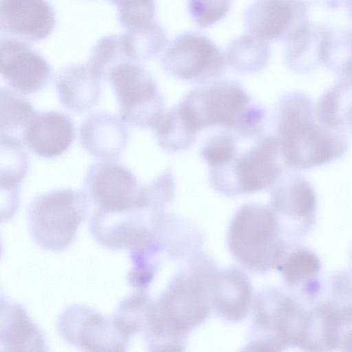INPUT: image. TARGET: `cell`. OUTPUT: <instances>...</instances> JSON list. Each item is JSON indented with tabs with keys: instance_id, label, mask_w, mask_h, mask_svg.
<instances>
[{
	"instance_id": "obj_14",
	"label": "cell",
	"mask_w": 352,
	"mask_h": 352,
	"mask_svg": "<svg viewBox=\"0 0 352 352\" xmlns=\"http://www.w3.org/2000/svg\"><path fill=\"white\" fill-rule=\"evenodd\" d=\"M124 122L120 116L109 112L91 114L80 126L81 146L89 155L101 161L118 160L129 138Z\"/></svg>"
},
{
	"instance_id": "obj_27",
	"label": "cell",
	"mask_w": 352,
	"mask_h": 352,
	"mask_svg": "<svg viewBox=\"0 0 352 352\" xmlns=\"http://www.w3.org/2000/svg\"><path fill=\"white\" fill-rule=\"evenodd\" d=\"M236 135L223 132L212 136L201 149V157L210 168L220 167L230 162L238 151Z\"/></svg>"
},
{
	"instance_id": "obj_10",
	"label": "cell",
	"mask_w": 352,
	"mask_h": 352,
	"mask_svg": "<svg viewBox=\"0 0 352 352\" xmlns=\"http://www.w3.org/2000/svg\"><path fill=\"white\" fill-rule=\"evenodd\" d=\"M162 65L168 76L197 83L219 78L226 65L217 46L206 36L192 32L175 38L164 54Z\"/></svg>"
},
{
	"instance_id": "obj_16",
	"label": "cell",
	"mask_w": 352,
	"mask_h": 352,
	"mask_svg": "<svg viewBox=\"0 0 352 352\" xmlns=\"http://www.w3.org/2000/svg\"><path fill=\"white\" fill-rule=\"evenodd\" d=\"M210 303L221 318L236 322L248 315L252 291L248 277L236 268L216 271L210 283Z\"/></svg>"
},
{
	"instance_id": "obj_15",
	"label": "cell",
	"mask_w": 352,
	"mask_h": 352,
	"mask_svg": "<svg viewBox=\"0 0 352 352\" xmlns=\"http://www.w3.org/2000/svg\"><path fill=\"white\" fill-rule=\"evenodd\" d=\"M1 72L10 89L24 96L42 90L51 76L44 58L19 47L2 49Z\"/></svg>"
},
{
	"instance_id": "obj_6",
	"label": "cell",
	"mask_w": 352,
	"mask_h": 352,
	"mask_svg": "<svg viewBox=\"0 0 352 352\" xmlns=\"http://www.w3.org/2000/svg\"><path fill=\"white\" fill-rule=\"evenodd\" d=\"M223 166L210 168L213 188L227 196L256 192L273 185L282 175L278 140L263 135Z\"/></svg>"
},
{
	"instance_id": "obj_17",
	"label": "cell",
	"mask_w": 352,
	"mask_h": 352,
	"mask_svg": "<svg viewBox=\"0 0 352 352\" xmlns=\"http://www.w3.org/2000/svg\"><path fill=\"white\" fill-rule=\"evenodd\" d=\"M44 335L27 309L8 297L1 298V351H43Z\"/></svg>"
},
{
	"instance_id": "obj_25",
	"label": "cell",
	"mask_w": 352,
	"mask_h": 352,
	"mask_svg": "<svg viewBox=\"0 0 352 352\" xmlns=\"http://www.w3.org/2000/svg\"><path fill=\"white\" fill-rule=\"evenodd\" d=\"M1 135L16 138L37 113L32 104L11 89L1 88Z\"/></svg>"
},
{
	"instance_id": "obj_26",
	"label": "cell",
	"mask_w": 352,
	"mask_h": 352,
	"mask_svg": "<svg viewBox=\"0 0 352 352\" xmlns=\"http://www.w3.org/2000/svg\"><path fill=\"white\" fill-rule=\"evenodd\" d=\"M151 300L147 290L135 289L120 302L113 317L120 330L130 338L142 334Z\"/></svg>"
},
{
	"instance_id": "obj_18",
	"label": "cell",
	"mask_w": 352,
	"mask_h": 352,
	"mask_svg": "<svg viewBox=\"0 0 352 352\" xmlns=\"http://www.w3.org/2000/svg\"><path fill=\"white\" fill-rule=\"evenodd\" d=\"M292 0H256L245 11L248 32L269 41L287 38L294 17Z\"/></svg>"
},
{
	"instance_id": "obj_22",
	"label": "cell",
	"mask_w": 352,
	"mask_h": 352,
	"mask_svg": "<svg viewBox=\"0 0 352 352\" xmlns=\"http://www.w3.org/2000/svg\"><path fill=\"white\" fill-rule=\"evenodd\" d=\"M153 129L160 146L173 153L187 150L199 132L178 104L164 113Z\"/></svg>"
},
{
	"instance_id": "obj_24",
	"label": "cell",
	"mask_w": 352,
	"mask_h": 352,
	"mask_svg": "<svg viewBox=\"0 0 352 352\" xmlns=\"http://www.w3.org/2000/svg\"><path fill=\"white\" fill-rule=\"evenodd\" d=\"M276 268L288 287L299 288L318 277L321 263L313 251L297 247L289 251L287 248Z\"/></svg>"
},
{
	"instance_id": "obj_23",
	"label": "cell",
	"mask_w": 352,
	"mask_h": 352,
	"mask_svg": "<svg viewBox=\"0 0 352 352\" xmlns=\"http://www.w3.org/2000/svg\"><path fill=\"white\" fill-rule=\"evenodd\" d=\"M267 42L248 32L239 36L223 52L226 65L243 74L260 71L270 56Z\"/></svg>"
},
{
	"instance_id": "obj_7",
	"label": "cell",
	"mask_w": 352,
	"mask_h": 352,
	"mask_svg": "<svg viewBox=\"0 0 352 352\" xmlns=\"http://www.w3.org/2000/svg\"><path fill=\"white\" fill-rule=\"evenodd\" d=\"M178 104L198 131L221 126L234 134L244 127L253 105L244 89L232 81L198 87Z\"/></svg>"
},
{
	"instance_id": "obj_19",
	"label": "cell",
	"mask_w": 352,
	"mask_h": 352,
	"mask_svg": "<svg viewBox=\"0 0 352 352\" xmlns=\"http://www.w3.org/2000/svg\"><path fill=\"white\" fill-rule=\"evenodd\" d=\"M29 164L21 140L1 135V204H5L6 217H12L17 210L20 186L28 173Z\"/></svg>"
},
{
	"instance_id": "obj_3",
	"label": "cell",
	"mask_w": 352,
	"mask_h": 352,
	"mask_svg": "<svg viewBox=\"0 0 352 352\" xmlns=\"http://www.w3.org/2000/svg\"><path fill=\"white\" fill-rule=\"evenodd\" d=\"M278 214L270 207L241 206L230 222L228 245L234 258L248 270L264 273L277 267L287 248Z\"/></svg>"
},
{
	"instance_id": "obj_13",
	"label": "cell",
	"mask_w": 352,
	"mask_h": 352,
	"mask_svg": "<svg viewBox=\"0 0 352 352\" xmlns=\"http://www.w3.org/2000/svg\"><path fill=\"white\" fill-rule=\"evenodd\" d=\"M21 138L38 157L54 158L71 146L75 138V127L71 118L61 112H37L25 126Z\"/></svg>"
},
{
	"instance_id": "obj_20",
	"label": "cell",
	"mask_w": 352,
	"mask_h": 352,
	"mask_svg": "<svg viewBox=\"0 0 352 352\" xmlns=\"http://www.w3.org/2000/svg\"><path fill=\"white\" fill-rule=\"evenodd\" d=\"M60 102L68 110L83 113L94 107L102 95L100 77L85 67H72L60 72L55 80Z\"/></svg>"
},
{
	"instance_id": "obj_4",
	"label": "cell",
	"mask_w": 352,
	"mask_h": 352,
	"mask_svg": "<svg viewBox=\"0 0 352 352\" xmlns=\"http://www.w3.org/2000/svg\"><path fill=\"white\" fill-rule=\"evenodd\" d=\"M253 308L249 350L282 351L289 346L303 349L307 313L300 296L278 288H266L257 294Z\"/></svg>"
},
{
	"instance_id": "obj_12",
	"label": "cell",
	"mask_w": 352,
	"mask_h": 352,
	"mask_svg": "<svg viewBox=\"0 0 352 352\" xmlns=\"http://www.w3.org/2000/svg\"><path fill=\"white\" fill-rule=\"evenodd\" d=\"M270 208L292 221L296 234L302 236L311 227L316 214V197L309 182L299 174H289L273 185Z\"/></svg>"
},
{
	"instance_id": "obj_31",
	"label": "cell",
	"mask_w": 352,
	"mask_h": 352,
	"mask_svg": "<svg viewBox=\"0 0 352 352\" xmlns=\"http://www.w3.org/2000/svg\"><path fill=\"white\" fill-rule=\"evenodd\" d=\"M351 263H352V252H351Z\"/></svg>"
},
{
	"instance_id": "obj_2",
	"label": "cell",
	"mask_w": 352,
	"mask_h": 352,
	"mask_svg": "<svg viewBox=\"0 0 352 352\" xmlns=\"http://www.w3.org/2000/svg\"><path fill=\"white\" fill-rule=\"evenodd\" d=\"M276 138L281 159L290 168L304 170L342 157L348 140L342 130L324 124L313 100L301 91H291L276 109Z\"/></svg>"
},
{
	"instance_id": "obj_8",
	"label": "cell",
	"mask_w": 352,
	"mask_h": 352,
	"mask_svg": "<svg viewBox=\"0 0 352 352\" xmlns=\"http://www.w3.org/2000/svg\"><path fill=\"white\" fill-rule=\"evenodd\" d=\"M109 76L120 118L137 127L153 129L164 113V102L148 72L125 63L115 66Z\"/></svg>"
},
{
	"instance_id": "obj_28",
	"label": "cell",
	"mask_w": 352,
	"mask_h": 352,
	"mask_svg": "<svg viewBox=\"0 0 352 352\" xmlns=\"http://www.w3.org/2000/svg\"><path fill=\"white\" fill-rule=\"evenodd\" d=\"M146 210L158 212L170 203L175 192V183L172 173L165 170L150 184L144 186Z\"/></svg>"
},
{
	"instance_id": "obj_5",
	"label": "cell",
	"mask_w": 352,
	"mask_h": 352,
	"mask_svg": "<svg viewBox=\"0 0 352 352\" xmlns=\"http://www.w3.org/2000/svg\"><path fill=\"white\" fill-rule=\"evenodd\" d=\"M91 207L84 190L58 189L36 197L28 210L32 240L47 251L65 250L76 239Z\"/></svg>"
},
{
	"instance_id": "obj_30",
	"label": "cell",
	"mask_w": 352,
	"mask_h": 352,
	"mask_svg": "<svg viewBox=\"0 0 352 352\" xmlns=\"http://www.w3.org/2000/svg\"><path fill=\"white\" fill-rule=\"evenodd\" d=\"M348 127L351 129V132H352V118H351V120L349 122V124L348 126Z\"/></svg>"
},
{
	"instance_id": "obj_9",
	"label": "cell",
	"mask_w": 352,
	"mask_h": 352,
	"mask_svg": "<svg viewBox=\"0 0 352 352\" xmlns=\"http://www.w3.org/2000/svg\"><path fill=\"white\" fill-rule=\"evenodd\" d=\"M83 188L94 210L110 213L146 210L144 186L129 168L118 162L101 161L91 164Z\"/></svg>"
},
{
	"instance_id": "obj_1",
	"label": "cell",
	"mask_w": 352,
	"mask_h": 352,
	"mask_svg": "<svg viewBox=\"0 0 352 352\" xmlns=\"http://www.w3.org/2000/svg\"><path fill=\"white\" fill-rule=\"evenodd\" d=\"M216 271L210 258L194 254L186 269L175 275L161 295L153 300L146 333L155 344L183 350L188 331L200 325L212 309L210 283Z\"/></svg>"
},
{
	"instance_id": "obj_21",
	"label": "cell",
	"mask_w": 352,
	"mask_h": 352,
	"mask_svg": "<svg viewBox=\"0 0 352 352\" xmlns=\"http://www.w3.org/2000/svg\"><path fill=\"white\" fill-rule=\"evenodd\" d=\"M2 21L12 31L33 38L45 36L53 25V15L43 0H3Z\"/></svg>"
},
{
	"instance_id": "obj_11",
	"label": "cell",
	"mask_w": 352,
	"mask_h": 352,
	"mask_svg": "<svg viewBox=\"0 0 352 352\" xmlns=\"http://www.w3.org/2000/svg\"><path fill=\"white\" fill-rule=\"evenodd\" d=\"M57 329L67 344L85 351H125L130 340L113 317L80 305L63 310L58 318Z\"/></svg>"
},
{
	"instance_id": "obj_29",
	"label": "cell",
	"mask_w": 352,
	"mask_h": 352,
	"mask_svg": "<svg viewBox=\"0 0 352 352\" xmlns=\"http://www.w3.org/2000/svg\"><path fill=\"white\" fill-rule=\"evenodd\" d=\"M231 6V0H188V10L192 21L206 28L224 18Z\"/></svg>"
}]
</instances>
